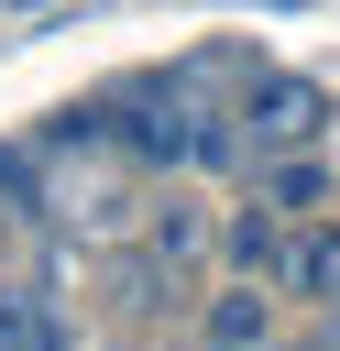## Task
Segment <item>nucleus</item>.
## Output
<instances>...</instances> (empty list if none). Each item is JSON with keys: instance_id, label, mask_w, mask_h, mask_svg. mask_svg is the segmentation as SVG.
Segmentation results:
<instances>
[{"instance_id": "1", "label": "nucleus", "mask_w": 340, "mask_h": 351, "mask_svg": "<svg viewBox=\"0 0 340 351\" xmlns=\"http://www.w3.org/2000/svg\"><path fill=\"white\" fill-rule=\"evenodd\" d=\"M274 285H296V296H318V285H340V241H329V230H307V241H285V252H274Z\"/></svg>"}, {"instance_id": "2", "label": "nucleus", "mask_w": 340, "mask_h": 351, "mask_svg": "<svg viewBox=\"0 0 340 351\" xmlns=\"http://www.w3.org/2000/svg\"><path fill=\"white\" fill-rule=\"evenodd\" d=\"M252 132H263V143H307V132H318V99H307V88H274Z\"/></svg>"}, {"instance_id": "3", "label": "nucleus", "mask_w": 340, "mask_h": 351, "mask_svg": "<svg viewBox=\"0 0 340 351\" xmlns=\"http://www.w3.org/2000/svg\"><path fill=\"white\" fill-rule=\"evenodd\" d=\"M208 340H219V351H252V340H263V296H252V285L219 296V307H208Z\"/></svg>"}, {"instance_id": "4", "label": "nucleus", "mask_w": 340, "mask_h": 351, "mask_svg": "<svg viewBox=\"0 0 340 351\" xmlns=\"http://www.w3.org/2000/svg\"><path fill=\"white\" fill-rule=\"evenodd\" d=\"M0 351H55V329H44V307L22 285H0Z\"/></svg>"}, {"instance_id": "5", "label": "nucleus", "mask_w": 340, "mask_h": 351, "mask_svg": "<svg viewBox=\"0 0 340 351\" xmlns=\"http://www.w3.org/2000/svg\"><path fill=\"white\" fill-rule=\"evenodd\" d=\"M230 252H241L252 274H274V252H285V241H274V219H230Z\"/></svg>"}]
</instances>
